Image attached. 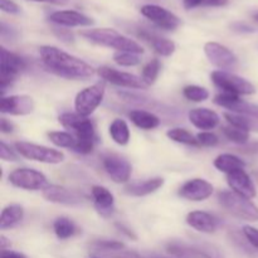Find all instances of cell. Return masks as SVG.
<instances>
[{
	"mask_svg": "<svg viewBox=\"0 0 258 258\" xmlns=\"http://www.w3.org/2000/svg\"><path fill=\"white\" fill-rule=\"evenodd\" d=\"M39 54L44 67L58 77L85 81L95 76V68L92 66L57 47L43 45L39 48Z\"/></svg>",
	"mask_w": 258,
	"mask_h": 258,
	"instance_id": "1",
	"label": "cell"
},
{
	"mask_svg": "<svg viewBox=\"0 0 258 258\" xmlns=\"http://www.w3.org/2000/svg\"><path fill=\"white\" fill-rule=\"evenodd\" d=\"M60 125L64 128L72 130L77 144L73 151L81 155H87L93 151L97 141L95 123L87 117L78 115L77 112H64L58 117Z\"/></svg>",
	"mask_w": 258,
	"mask_h": 258,
	"instance_id": "2",
	"label": "cell"
},
{
	"mask_svg": "<svg viewBox=\"0 0 258 258\" xmlns=\"http://www.w3.org/2000/svg\"><path fill=\"white\" fill-rule=\"evenodd\" d=\"M81 37L93 44L112 48L117 52H131L135 54H143L144 48L134 39L125 37L117 30L111 28H90L80 32Z\"/></svg>",
	"mask_w": 258,
	"mask_h": 258,
	"instance_id": "3",
	"label": "cell"
},
{
	"mask_svg": "<svg viewBox=\"0 0 258 258\" xmlns=\"http://www.w3.org/2000/svg\"><path fill=\"white\" fill-rule=\"evenodd\" d=\"M218 202L226 211L243 221L257 222L258 208L251 199L234 193L233 190H223L218 194Z\"/></svg>",
	"mask_w": 258,
	"mask_h": 258,
	"instance_id": "4",
	"label": "cell"
},
{
	"mask_svg": "<svg viewBox=\"0 0 258 258\" xmlns=\"http://www.w3.org/2000/svg\"><path fill=\"white\" fill-rule=\"evenodd\" d=\"M105 97V82H98L83 88L75 98V110L78 115L88 117L92 115Z\"/></svg>",
	"mask_w": 258,
	"mask_h": 258,
	"instance_id": "5",
	"label": "cell"
},
{
	"mask_svg": "<svg viewBox=\"0 0 258 258\" xmlns=\"http://www.w3.org/2000/svg\"><path fill=\"white\" fill-rule=\"evenodd\" d=\"M212 81L218 88H221L223 92L234 93V95H253L256 92V88L246 78H242L239 76L234 75L232 72L226 71H214L211 75Z\"/></svg>",
	"mask_w": 258,
	"mask_h": 258,
	"instance_id": "6",
	"label": "cell"
},
{
	"mask_svg": "<svg viewBox=\"0 0 258 258\" xmlns=\"http://www.w3.org/2000/svg\"><path fill=\"white\" fill-rule=\"evenodd\" d=\"M27 68V62L20 55L2 48V59H0V90L2 93L13 85L18 75Z\"/></svg>",
	"mask_w": 258,
	"mask_h": 258,
	"instance_id": "7",
	"label": "cell"
},
{
	"mask_svg": "<svg viewBox=\"0 0 258 258\" xmlns=\"http://www.w3.org/2000/svg\"><path fill=\"white\" fill-rule=\"evenodd\" d=\"M15 150L25 159L33 161H39L45 164H60L64 160V154L59 150L47 148L43 145H37L27 141L15 143Z\"/></svg>",
	"mask_w": 258,
	"mask_h": 258,
	"instance_id": "8",
	"label": "cell"
},
{
	"mask_svg": "<svg viewBox=\"0 0 258 258\" xmlns=\"http://www.w3.org/2000/svg\"><path fill=\"white\" fill-rule=\"evenodd\" d=\"M204 53L209 62L219 71L232 72L238 67V58L226 45L217 42H208L204 45Z\"/></svg>",
	"mask_w": 258,
	"mask_h": 258,
	"instance_id": "9",
	"label": "cell"
},
{
	"mask_svg": "<svg viewBox=\"0 0 258 258\" xmlns=\"http://www.w3.org/2000/svg\"><path fill=\"white\" fill-rule=\"evenodd\" d=\"M9 181L15 188L24 190H44L50 184L48 183L47 176L34 169L22 168L12 171L9 174Z\"/></svg>",
	"mask_w": 258,
	"mask_h": 258,
	"instance_id": "10",
	"label": "cell"
},
{
	"mask_svg": "<svg viewBox=\"0 0 258 258\" xmlns=\"http://www.w3.org/2000/svg\"><path fill=\"white\" fill-rule=\"evenodd\" d=\"M97 73L105 82L111 83L117 87L130 88V90H146L149 86L143 81V78L133 73L121 72L111 67H100Z\"/></svg>",
	"mask_w": 258,
	"mask_h": 258,
	"instance_id": "11",
	"label": "cell"
},
{
	"mask_svg": "<svg viewBox=\"0 0 258 258\" xmlns=\"http://www.w3.org/2000/svg\"><path fill=\"white\" fill-rule=\"evenodd\" d=\"M140 12L146 19H149L156 27L161 28L164 30H175L181 24V20L179 19V17H176L170 10L159 7V5H144Z\"/></svg>",
	"mask_w": 258,
	"mask_h": 258,
	"instance_id": "12",
	"label": "cell"
},
{
	"mask_svg": "<svg viewBox=\"0 0 258 258\" xmlns=\"http://www.w3.org/2000/svg\"><path fill=\"white\" fill-rule=\"evenodd\" d=\"M166 249L169 253L178 258H223L218 249L209 246L171 242L166 246Z\"/></svg>",
	"mask_w": 258,
	"mask_h": 258,
	"instance_id": "13",
	"label": "cell"
},
{
	"mask_svg": "<svg viewBox=\"0 0 258 258\" xmlns=\"http://www.w3.org/2000/svg\"><path fill=\"white\" fill-rule=\"evenodd\" d=\"M214 103H217L221 107L227 108L233 113H239V115L248 116V117L258 120V105L241 100L238 95L222 92L214 97Z\"/></svg>",
	"mask_w": 258,
	"mask_h": 258,
	"instance_id": "14",
	"label": "cell"
},
{
	"mask_svg": "<svg viewBox=\"0 0 258 258\" xmlns=\"http://www.w3.org/2000/svg\"><path fill=\"white\" fill-rule=\"evenodd\" d=\"M43 197H44L45 201L67 207L82 206L86 202V197L82 193L59 185L47 186L43 190Z\"/></svg>",
	"mask_w": 258,
	"mask_h": 258,
	"instance_id": "15",
	"label": "cell"
},
{
	"mask_svg": "<svg viewBox=\"0 0 258 258\" xmlns=\"http://www.w3.org/2000/svg\"><path fill=\"white\" fill-rule=\"evenodd\" d=\"M102 165L111 180L117 184H125L130 180L133 166L126 159L115 154H108L103 158Z\"/></svg>",
	"mask_w": 258,
	"mask_h": 258,
	"instance_id": "16",
	"label": "cell"
},
{
	"mask_svg": "<svg viewBox=\"0 0 258 258\" xmlns=\"http://www.w3.org/2000/svg\"><path fill=\"white\" fill-rule=\"evenodd\" d=\"M35 103L30 96L27 95H13V96H3L0 101V111L3 113L14 116H24L29 115L34 111Z\"/></svg>",
	"mask_w": 258,
	"mask_h": 258,
	"instance_id": "17",
	"label": "cell"
},
{
	"mask_svg": "<svg viewBox=\"0 0 258 258\" xmlns=\"http://www.w3.org/2000/svg\"><path fill=\"white\" fill-rule=\"evenodd\" d=\"M213 185L204 179H190L179 189V196L190 202H203L213 194Z\"/></svg>",
	"mask_w": 258,
	"mask_h": 258,
	"instance_id": "18",
	"label": "cell"
},
{
	"mask_svg": "<svg viewBox=\"0 0 258 258\" xmlns=\"http://www.w3.org/2000/svg\"><path fill=\"white\" fill-rule=\"evenodd\" d=\"M48 20L54 25L64 28L91 27L95 24V20L92 18L76 10H58V12L52 13L48 17Z\"/></svg>",
	"mask_w": 258,
	"mask_h": 258,
	"instance_id": "19",
	"label": "cell"
},
{
	"mask_svg": "<svg viewBox=\"0 0 258 258\" xmlns=\"http://www.w3.org/2000/svg\"><path fill=\"white\" fill-rule=\"evenodd\" d=\"M227 183L231 186L232 190L239 196L246 197L248 199H253L257 196L256 186H254L251 176L243 169L227 174Z\"/></svg>",
	"mask_w": 258,
	"mask_h": 258,
	"instance_id": "20",
	"label": "cell"
},
{
	"mask_svg": "<svg viewBox=\"0 0 258 258\" xmlns=\"http://www.w3.org/2000/svg\"><path fill=\"white\" fill-rule=\"evenodd\" d=\"M136 35L143 40H145L158 54L163 55V57H169L176 49V45L173 40L160 37L155 32H151V30L146 29V28H138L136 29Z\"/></svg>",
	"mask_w": 258,
	"mask_h": 258,
	"instance_id": "21",
	"label": "cell"
},
{
	"mask_svg": "<svg viewBox=\"0 0 258 258\" xmlns=\"http://www.w3.org/2000/svg\"><path fill=\"white\" fill-rule=\"evenodd\" d=\"M91 194H92L93 206L97 213L105 218L112 216L115 212V198L112 193L105 186L95 185L91 189Z\"/></svg>",
	"mask_w": 258,
	"mask_h": 258,
	"instance_id": "22",
	"label": "cell"
},
{
	"mask_svg": "<svg viewBox=\"0 0 258 258\" xmlns=\"http://www.w3.org/2000/svg\"><path fill=\"white\" fill-rule=\"evenodd\" d=\"M186 223L202 233H213L219 226V221L213 214L203 211L190 212L186 216Z\"/></svg>",
	"mask_w": 258,
	"mask_h": 258,
	"instance_id": "23",
	"label": "cell"
},
{
	"mask_svg": "<svg viewBox=\"0 0 258 258\" xmlns=\"http://www.w3.org/2000/svg\"><path fill=\"white\" fill-rule=\"evenodd\" d=\"M191 125L199 130H213L219 123V116L209 108H193L188 113Z\"/></svg>",
	"mask_w": 258,
	"mask_h": 258,
	"instance_id": "24",
	"label": "cell"
},
{
	"mask_svg": "<svg viewBox=\"0 0 258 258\" xmlns=\"http://www.w3.org/2000/svg\"><path fill=\"white\" fill-rule=\"evenodd\" d=\"M164 185L163 178H150L146 180L131 181L125 186V193L131 197H145L155 193Z\"/></svg>",
	"mask_w": 258,
	"mask_h": 258,
	"instance_id": "25",
	"label": "cell"
},
{
	"mask_svg": "<svg viewBox=\"0 0 258 258\" xmlns=\"http://www.w3.org/2000/svg\"><path fill=\"white\" fill-rule=\"evenodd\" d=\"M24 218V209L19 204H10L5 207L0 216V229H10L17 227Z\"/></svg>",
	"mask_w": 258,
	"mask_h": 258,
	"instance_id": "26",
	"label": "cell"
},
{
	"mask_svg": "<svg viewBox=\"0 0 258 258\" xmlns=\"http://www.w3.org/2000/svg\"><path fill=\"white\" fill-rule=\"evenodd\" d=\"M128 118L141 130H154L160 125V118L145 110H133L128 112Z\"/></svg>",
	"mask_w": 258,
	"mask_h": 258,
	"instance_id": "27",
	"label": "cell"
},
{
	"mask_svg": "<svg viewBox=\"0 0 258 258\" xmlns=\"http://www.w3.org/2000/svg\"><path fill=\"white\" fill-rule=\"evenodd\" d=\"M213 164L219 171L226 174L239 170V169H244V166H246V163L233 154H222V155L217 156Z\"/></svg>",
	"mask_w": 258,
	"mask_h": 258,
	"instance_id": "28",
	"label": "cell"
},
{
	"mask_svg": "<svg viewBox=\"0 0 258 258\" xmlns=\"http://www.w3.org/2000/svg\"><path fill=\"white\" fill-rule=\"evenodd\" d=\"M108 133H110L111 139H112L117 145L125 146L127 145L128 141H130V128H128L125 120L115 118V120L111 122Z\"/></svg>",
	"mask_w": 258,
	"mask_h": 258,
	"instance_id": "29",
	"label": "cell"
},
{
	"mask_svg": "<svg viewBox=\"0 0 258 258\" xmlns=\"http://www.w3.org/2000/svg\"><path fill=\"white\" fill-rule=\"evenodd\" d=\"M53 231L55 236L59 239H68L78 233V228L70 218L67 217H59L53 223Z\"/></svg>",
	"mask_w": 258,
	"mask_h": 258,
	"instance_id": "30",
	"label": "cell"
},
{
	"mask_svg": "<svg viewBox=\"0 0 258 258\" xmlns=\"http://www.w3.org/2000/svg\"><path fill=\"white\" fill-rule=\"evenodd\" d=\"M224 118L229 122V125L234 127L243 128L246 131H258V120L248 117V116L239 115V113L226 112Z\"/></svg>",
	"mask_w": 258,
	"mask_h": 258,
	"instance_id": "31",
	"label": "cell"
},
{
	"mask_svg": "<svg viewBox=\"0 0 258 258\" xmlns=\"http://www.w3.org/2000/svg\"><path fill=\"white\" fill-rule=\"evenodd\" d=\"M166 136H168L170 140L175 141V143H179V144H184V145H189V146L199 145L197 136H194L193 134H190L188 130H185V128H180V127L170 128V130H168V133H166Z\"/></svg>",
	"mask_w": 258,
	"mask_h": 258,
	"instance_id": "32",
	"label": "cell"
},
{
	"mask_svg": "<svg viewBox=\"0 0 258 258\" xmlns=\"http://www.w3.org/2000/svg\"><path fill=\"white\" fill-rule=\"evenodd\" d=\"M48 138L58 148L73 150L76 148V144H77V139L75 138V135L66 133V131H52V133H48Z\"/></svg>",
	"mask_w": 258,
	"mask_h": 258,
	"instance_id": "33",
	"label": "cell"
},
{
	"mask_svg": "<svg viewBox=\"0 0 258 258\" xmlns=\"http://www.w3.org/2000/svg\"><path fill=\"white\" fill-rule=\"evenodd\" d=\"M161 70V63L159 59H151L144 66L143 71H141V78H143L144 82L150 87L151 85H154L158 78L159 73H160Z\"/></svg>",
	"mask_w": 258,
	"mask_h": 258,
	"instance_id": "34",
	"label": "cell"
},
{
	"mask_svg": "<svg viewBox=\"0 0 258 258\" xmlns=\"http://www.w3.org/2000/svg\"><path fill=\"white\" fill-rule=\"evenodd\" d=\"M223 134L229 141L237 144V145H246L249 140V131H246L239 127H234V126L231 125L223 127Z\"/></svg>",
	"mask_w": 258,
	"mask_h": 258,
	"instance_id": "35",
	"label": "cell"
},
{
	"mask_svg": "<svg viewBox=\"0 0 258 258\" xmlns=\"http://www.w3.org/2000/svg\"><path fill=\"white\" fill-rule=\"evenodd\" d=\"M183 95L186 100L193 101V102H203L209 97V92L207 88L194 85L184 87Z\"/></svg>",
	"mask_w": 258,
	"mask_h": 258,
	"instance_id": "36",
	"label": "cell"
},
{
	"mask_svg": "<svg viewBox=\"0 0 258 258\" xmlns=\"http://www.w3.org/2000/svg\"><path fill=\"white\" fill-rule=\"evenodd\" d=\"M113 60L122 67H135L141 62L139 54L131 52H116L113 54Z\"/></svg>",
	"mask_w": 258,
	"mask_h": 258,
	"instance_id": "37",
	"label": "cell"
},
{
	"mask_svg": "<svg viewBox=\"0 0 258 258\" xmlns=\"http://www.w3.org/2000/svg\"><path fill=\"white\" fill-rule=\"evenodd\" d=\"M92 248L95 249L96 253L107 251H117V249L125 248V244L118 241H110V239H101L92 243Z\"/></svg>",
	"mask_w": 258,
	"mask_h": 258,
	"instance_id": "38",
	"label": "cell"
},
{
	"mask_svg": "<svg viewBox=\"0 0 258 258\" xmlns=\"http://www.w3.org/2000/svg\"><path fill=\"white\" fill-rule=\"evenodd\" d=\"M100 258H141L139 253L130 251V249H117V251H107V252H100L97 253Z\"/></svg>",
	"mask_w": 258,
	"mask_h": 258,
	"instance_id": "39",
	"label": "cell"
},
{
	"mask_svg": "<svg viewBox=\"0 0 258 258\" xmlns=\"http://www.w3.org/2000/svg\"><path fill=\"white\" fill-rule=\"evenodd\" d=\"M197 139H198L199 145L206 146V148H213L219 144L218 136L213 133H209V131H202L197 135Z\"/></svg>",
	"mask_w": 258,
	"mask_h": 258,
	"instance_id": "40",
	"label": "cell"
},
{
	"mask_svg": "<svg viewBox=\"0 0 258 258\" xmlns=\"http://www.w3.org/2000/svg\"><path fill=\"white\" fill-rule=\"evenodd\" d=\"M53 33H54L55 37L58 38L62 42L67 43V44H71V43H75V35L71 30L66 29L64 27H59V25H55V27L52 28Z\"/></svg>",
	"mask_w": 258,
	"mask_h": 258,
	"instance_id": "41",
	"label": "cell"
},
{
	"mask_svg": "<svg viewBox=\"0 0 258 258\" xmlns=\"http://www.w3.org/2000/svg\"><path fill=\"white\" fill-rule=\"evenodd\" d=\"M242 233H243L244 238L248 241V243L258 251V229L251 226H244L242 228Z\"/></svg>",
	"mask_w": 258,
	"mask_h": 258,
	"instance_id": "42",
	"label": "cell"
},
{
	"mask_svg": "<svg viewBox=\"0 0 258 258\" xmlns=\"http://www.w3.org/2000/svg\"><path fill=\"white\" fill-rule=\"evenodd\" d=\"M0 158L4 161H18V155L9 145L2 141L0 144Z\"/></svg>",
	"mask_w": 258,
	"mask_h": 258,
	"instance_id": "43",
	"label": "cell"
},
{
	"mask_svg": "<svg viewBox=\"0 0 258 258\" xmlns=\"http://www.w3.org/2000/svg\"><path fill=\"white\" fill-rule=\"evenodd\" d=\"M0 35H2L3 40H15L18 37V33L14 28L9 27L7 23L2 22V24H0Z\"/></svg>",
	"mask_w": 258,
	"mask_h": 258,
	"instance_id": "44",
	"label": "cell"
},
{
	"mask_svg": "<svg viewBox=\"0 0 258 258\" xmlns=\"http://www.w3.org/2000/svg\"><path fill=\"white\" fill-rule=\"evenodd\" d=\"M0 9L8 14H19L20 8L13 0H0Z\"/></svg>",
	"mask_w": 258,
	"mask_h": 258,
	"instance_id": "45",
	"label": "cell"
},
{
	"mask_svg": "<svg viewBox=\"0 0 258 258\" xmlns=\"http://www.w3.org/2000/svg\"><path fill=\"white\" fill-rule=\"evenodd\" d=\"M232 30L237 33H241V34H249V33H254V28L252 25L247 24V23L242 22H236L233 24H231Z\"/></svg>",
	"mask_w": 258,
	"mask_h": 258,
	"instance_id": "46",
	"label": "cell"
},
{
	"mask_svg": "<svg viewBox=\"0 0 258 258\" xmlns=\"http://www.w3.org/2000/svg\"><path fill=\"white\" fill-rule=\"evenodd\" d=\"M239 151L243 154H248V155L258 154V141H254V143H247L246 145H242L241 148H239Z\"/></svg>",
	"mask_w": 258,
	"mask_h": 258,
	"instance_id": "47",
	"label": "cell"
},
{
	"mask_svg": "<svg viewBox=\"0 0 258 258\" xmlns=\"http://www.w3.org/2000/svg\"><path fill=\"white\" fill-rule=\"evenodd\" d=\"M0 130H2L3 134H10L14 131V125L5 117H2V120H0Z\"/></svg>",
	"mask_w": 258,
	"mask_h": 258,
	"instance_id": "48",
	"label": "cell"
},
{
	"mask_svg": "<svg viewBox=\"0 0 258 258\" xmlns=\"http://www.w3.org/2000/svg\"><path fill=\"white\" fill-rule=\"evenodd\" d=\"M204 2H206V0H183V4L185 9L190 10V9H194V8H198V7H202V5H204Z\"/></svg>",
	"mask_w": 258,
	"mask_h": 258,
	"instance_id": "49",
	"label": "cell"
},
{
	"mask_svg": "<svg viewBox=\"0 0 258 258\" xmlns=\"http://www.w3.org/2000/svg\"><path fill=\"white\" fill-rule=\"evenodd\" d=\"M0 258H27V256L20 252H15V251H10V249H4L2 251V256Z\"/></svg>",
	"mask_w": 258,
	"mask_h": 258,
	"instance_id": "50",
	"label": "cell"
},
{
	"mask_svg": "<svg viewBox=\"0 0 258 258\" xmlns=\"http://www.w3.org/2000/svg\"><path fill=\"white\" fill-rule=\"evenodd\" d=\"M115 226H116V227H117V229H118V231H121V232H122V233H123V234H125V236H127V237H128V238H131V239H135V241H136V239H138V237H136V236H135V233H134V232H133V231H131V229H128V228H127V227H126V226H125V224H121V223H116V224H115Z\"/></svg>",
	"mask_w": 258,
	"mask_h": 258,
	"instance_id": "51",
	"label": "cell"
},
{
	"mask_svg": "<svg viewBox=\"0 0 258 258\" xmlns=\"http://www.w3.org/2000/svg\"><path fill=\"white\" fill-rule=\"evenodd\" d=\"M228 0H206L203 7H226Z\"/></svg>",
	"mask_w": 258,
	"mask_h": 258,
	"instance_id": "52",
	"label": "cell"
},
{
	"mask_svg": "<svg viewBox=\"0 0 258 258\" xmlns=\"http://www.w3.org/2000/svg\"><path fill=\"white\" fill-rule=\"evenodd\" d=\"M30 2L47 3V4H53V5H66L68 3V0H30Z\"/></svg>",
	"mask_w": 258,
	"mask_h": 258,
	"instance_id": "53",
	"label": "cell"
},
{
	"mask_svg": "<svg viewBox=\"0 0 258 258\" xmlns=\"http://www.w3.org/2000/svg\"><path fill=\"white\" fill-rule=\"evenodd\" d=\"M0 246H2V251L7 249L8 247H10V241L5 236H0Z\"/></svg>",
	"mask_w": 258,
	"mask_h": 258,
	"instance_id": "54",
	"label": "cell"
},
{
	"mask_svg": "<svg viewBox=\"0 0 258 258\" xmlns=\"http://www.w3.org/2000/svg\"><path fill=\"white\" fill-rule=\"evenodd\" d=\"M253 19L256 20V22L258 23V12H257V13H254V14H253Z\"/></svg>",
	"mask_w": 258,
	"mask_h": 258,
	"instance_id": "55",
	"label": "cell"
},
{
	"mask_svg": "<svg viewBox=\"0 0 258 258\" xmlns=\"http://www.w3.org/2000/svg\"><path fill=\"white\" fill-rule=\"evenodd\" d=\"M150 258H163V257H150Z\"/></svg>",
	"mask_w": 258,
	"mask_h": 258,
	"instance_id": "56",
	"label": "cell"
},
{
	"mask_svg": "<svg viewBox=\"0 0 258 258\" xmlns=\"http://www.w3.org/2000/svg\"><path fill=\"white\" fill-rule=\"evenodd\" d=\"M93 258H100V257H93Z\"/></svg>",
	"mask_w": 258,
	"mask_h": 258,
	"instance_id": "57",
	"label": "cell"
}]
</instances>
